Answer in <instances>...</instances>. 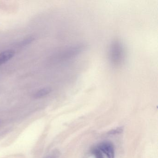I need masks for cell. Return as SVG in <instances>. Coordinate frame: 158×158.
I'll list each match as a JSON object with an SVG mask.
<instances>
[{
    "instance_id": "cell-1",
    "label": "cell",
    "mask_w": 158,
    "mask_h": 158,
    "mask_svg": "<svg viewBox=\"0 0 158 158\" xmlns=\"http://www.w3.org/2000/svg\"><path fill=\"white\" fill-rule=\"evenodd\" d=\"M110 58L113 64L119 65L123 60L124 50L122 44L119 41H115L112 45L110 50Z\"/></svg>"
},
{
    "instance_id": "cell-2",
    "label": "cell",
    "mask_w": 158,
    "mask_h": 158,
    "mask_svg": "<svg viewBox=\"0 0 158 158\" xmlns=\"http://www.w3.org/2000/svg\"><path fill=\"white\" fill-rule=\"evenodd\" d=\"M99 149L107 155L108 158H114V151L113 146L110 142H104L99 146Z\"/></svg>"
},
{
    "instance_id": "cell-3",
    "label": "cell",
    "mask_w": 158,
    "mask_h": 158,
    "mask_svg": "<svg viewBox=\"0 0 158 158\" xmlns=\"http://www.w3.org/2000/svg\"><path fill=\"white\" fill-rule=\"evenodd\" d=\"M15 52L12 50L6 51L0 53V65L10 60L14 56Z\"/></svg>"
},
{
    "instance_id": "cell-4",
    "label": "cell",
    "mask_w": 158,
    "mask_h": 158,
    "mask_svg": "<svg viewBox=\"0 0 158 158\" xmlns=\"http://www.w3.org/2000/svg\"><path fill=\"white\" fill-rule=\"evenodd\" d=\"M51 91V90L50 89L48 88L42 89L36 92L35 94L34 95V98H42L44 96H47L48 94H49Z\"/></svg>"
},
{
    "instance_id": "cell-5",
    "label": "cell",
    "mask_w": 158,
    "mask_h": 158,
    "mask_svg": "<svg viewBox=\"0 0 158 158\" xmlns=\"http://www.w3.org/2000/svg\"><path fill=\"white\" fill-rule=\"evenodd\" d=\"M93 153L96 158H103L101 152L98 149H94L93 150Z\"/></svg>"
},
{
    "instance_id": "cell-6",
    "label": "cell",
    "mask_w": 158,
    "mask_h": 158,
    "mask_svg": "<svg viewBox=\"0 0 158 158\" xmlns=\"http://www.w3.org/2000/svg\"><path fill=\"white\" fill-rule=\"evenodd\" d=\"M123 131V127H118L114 130H111L109 132V134L111 135H115V134H119L122 133Z\"/></svg>"
}]
</instances>
